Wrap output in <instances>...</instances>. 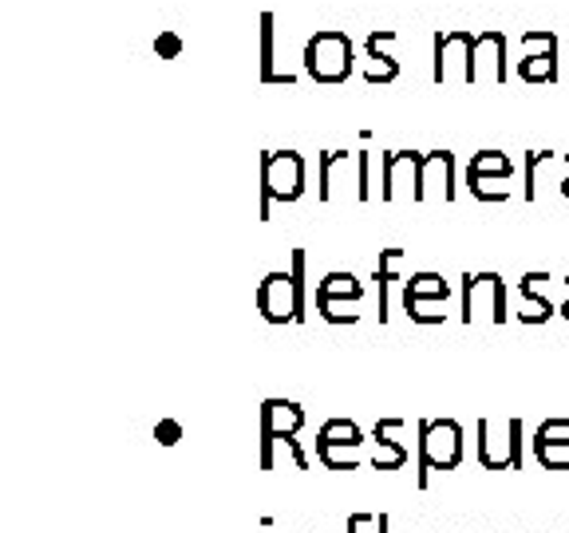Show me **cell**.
<instances>
[{
    "instance_id": "cell-13",
    "label": "cell",
    "mask_w": 569,
    "mask_h": 533,
    "mask_svg": "<svg viewBox=\"0 0 569 533\" xmlns=\"http://www.w3.org/2000/svg\"><path fill=\"white\" fill-rule=\"evenodd\" d=\"M317 296H332V301H360L365 289L352 273H329L325 281L317 284Z\"/></svg>"
},
{
    "instance_id": "cell-22",
    "label": "cell",
    "mask_w": 569,
    "mask_h": 533,
    "mask_svg": "<svg viewBox=\"0 0 569 533\" xmlns=\"http://www.w3.org/2000/svg\"><path fill=\"white\" fill-rule=\"evenodd\" d=\"M533 454H538V462H542L546 471H569V451H561V446H538L533 443Z\"/></svg>"
},
{
    "instance_id": "cell-9",
    "label": "cell",
    "mask_w": 569,
    "mask_h": 533,
    "mask_svg": "<svg viewBox=\"0 0 569 533\" xmlns=\"http://www.w3.org/2000/svg\"><path fill=\"white\" fill-rule=\"evenodd\" d=\"M507 83V36L502 32H482L475 40V83Z\"/></svg>"
},
{
    "instance_id": "cell-11",
    "label": "cell",
    "mask_w": 569,
    "mask_h": 533,
    "mask_svg": "<svg viewBox=\"0 0 569 533\" xmlns=\"http://www.w3.org/2000/svg\"><path fill=\"white\" fill-rule=\"evenodd\" d=\"M451 154L447 151H436L427 154L423 167H419V187H416V202H427V198L436 194V190H443V198H455L451 190Z\"/></svg>"
},
{
    "instance_id": "cell-8",
    "label": "cell",
    "mask_w": 569,
    "mask_h": 533,
    "mask_svg": "<svg viewBox=\"0 0 569 533\" xmlns=\"http://www.w3.org/2000/svg\"><path fill=\"white\" fill-rule=\"evenodd\" d=\"M479 466L482 471H518L515 454V419L507 423V435L495 439V423L479 419Z\"/></svg>"
},
{
    "instance_id": "cell-20",
    "label": "cell",
    "mask_w": 569,
    "mask_h": 533,
    "mask_svg": "<svg viewBox=\"0 0 569 533\" xmlns=\"http://www.w3.org/2000/svg\"><path fill=\"white\" fill-rule=\"evenodd\" d=\"M447 301H419V296H403V309H408L411 320H419V324H439V320L447 316V312H439Z\"/></svg>"
},
{
    "instance_id": "cell-15",
    "label": "cell",
    "mask_w": 569,
    "mask_h": 533,
    "mask_svg": "<svg viewBox=\"0 0 569 533\" xmlns=\"http://www.w3.org/2000/svg\"><path fill=\"white\" fill-rule=\"evenodd\" d=\"M447 293H451V284L439 273H416L403 289V296H419V301H447Z\"/></svg>"
},
{
    "instance_id": "cell-23",
    "label": "cell",
    "mask_w": 569,
    "mask_h": 533,
    "mask_svg": "<svg viewBox=\"0 0 569 533\" xmlns=\"http://www.w3.org/2000/svg\"><path fill=\"white\" fill-rule=\"evenodd\" d=\"M154 439H159L162 446H174L178 439H182V426H178L174 419H162V423L154 426Z\"/></svg>"
},
{
    "instance_id": "cell-6",
    "label": "cell",
    "mask_w": 569,
    "mask_h": 533,
    "mask_svg": "<svg viewBox=\"0 0 569 533\" xmlns=\"http://www.w3.org/2000/svg\"><path fill=\"white\" fill-rule=\"evenodd\" d=\"M258 309L269 324H293V320L305 316V304H301V289H297V276L293 273H269L266 281L258 284Z\"/></svg>"
},
{
    "instance_id": "cell-14",
    "label": "cell",
    "mask_w": 569,
    "mask_h": 533,
    "mask_svg": "<svg viewBox=\"0 0 569 533\" xmlns=\"http://www.w3.org/2000/svg\"><path fill=\"white\" fill-rule=\"evenodd\" d=\"M510 174H515V162H510L507 154L482 151V154H475L471 170H467V182H471V178H510Z\"/></svg>"
},
{
    "instance_id": "cell-17",
    "label": "cell",
    "mask_w": 569,
    "mask_h": 533,
    "mask_svg": "<svg viewBox=\"0 0 569 533\" xmlns=\"http://www.w3.org/2000/svg\"><path fill=\"white\" fill-rule=\"evenodd\" d=\"M403 462H408V446L403 443H388V439H380L372 451V466L376 471H400Z\"/></svg>"
},
{
    "instance_id": "cell-7",
    "label": "cell",
    "mask_w": 569,
    "mask_h": 533,
    "mask_svg": "<svg viewBox=\"0 0 569 533\" xmlns=\"http://www.w3.org/2000/svg\"><path fill=\"white\" fill-rule=\"evenodd\" d=\"M475 40L471 32H451L436 40V83L462 80L475 83Z\"/></svg>"
},
{
    "instance_id": "cell-5",
    "label": "cell",
    "mask_w": 569,
    "mask_h": 533,
    "mask_svg": "<svg viewBox=\"0 0 569 533\" xmlns=\"http://www.w3.org/2000/svg\"><path fill=\"white\" fill-rule=\"evenodd\" d=\"M479 316H487L490 324H507V293L498 273L462 276V320L475 324Z\"/></svg>"
},
{
    "instance_id": "cell-12",
    "label": "cell",
    "mask_w": 569,
    "mask_h": 533,
    "mask_svg": "<svg viewBox=\"0 0 569 533\" xmlns=\"http://www.w3.org/2000/svg\"><path fill=\"white\" fill-rule=\"evenodd\" d=\"M317 446H340V451H360L365 446V431L352 423V419H329L320 426Z\"/></svg>"
},
{
    "instance_id": "cell-1",
    "label": "cell",
    "mask_w": 569,
    "mask_h": 533,
    "mask_svg": "<svg viewBox=\"0 0 569 533\" xmlns=\"http://www.w3.org/2000/svg\"><path fill=\"white\" fill-rule=\"evenodd\" d=\"M462 462V426L455 419L419 423V486L427 490L431 471H455Z\"/></svg>"
},
{
    "instance_id": "cell-26",
    "label": "cell",
    "mask_w": 569,
    "mask_h": 533,
    "mask_svg": "<svg viewBox=\"0 0 569 533\" xmlns=\"http://www.w3.org/2000/svg\"><path fill=\"white\" fill-rule=\"evenodd\" d=\"M561 194H566V198H569V178H566V182H561Z\"/></svg>"
},
{
    "instance_id": "cell-18",
    "label": "cell",
    "mask_w": 569,
    "mask_h": 533,
    "mask_svg": "<svg viewBox=\"0 0 569 533\" xmlns=\"http://www.w3.org/2000/svg\"><path fill=\"white\" fill-rule=\"evenodd\" d=\"M533 443H538V446H561V451H569V419H546V423L538 426Z\"/></svg>"
},
{
    "instance_id": "cell-2",
    "label": "cell",
    "mask_w": 569,
    "mask_h": 533,
    "mask_svg": "<svg viewBox=\"0 0 569 533\" xmlns=\"http://www.w3.org/2000/svg\"><path fill=\"white\" fill-rule=\"evenodd\" d=\"M305 190V159L297 151H273L261 159V218L269 202H297Z\"/></svg>"
},
{
    "instance_id": "cell-10",
    "label": "cell",
    "mask_w": 569,
    "mask_h": 533,
    "mask_svg": "<svg viewBox=\"0 0 569 533\" xmlns=\"http://www.w3.org/2000/svg\"><path fill=\"white\" fill-rule=\"evenodd\" d=\"M419 167H423L419 154H388L383 159V202H396L403 187H419Z\"/></svg>"
},
{
    "instance_id": "cell-24",
    "label": "cell",
    "mask_w": 569,
    "mask_h": 533,
    "mask_svg": "<svg viewBox=\"0 0 569 533\" xmlns=\"http://www.w3.org/2000/svg\"><path fill=\"white\" fill-rule=\"evenodd\" d=\"M154 48H159V56H178V52H182V40H178L174 32H167V36H159V40H154Z\"/></svg>"
},
{
    "instance_id": "cell-25",
    "label": "cell",
    "mask_w": 569,
    "mask_h": 533,
    "mask_svg": "<svg viewBox=\"0 0 569 533\" xmlns=\"http://www.w3.org/2000/svg\"><path fill=\"white\" fill-rule=\"evenodd\" d=\"M561 316H566V320H569V296H566V304H561Z\"/></svg>"
},
{
    "instance_id": "cell-16",
    "label": "cell",
    "mask_w": 569,
    "mask_h": 533,
    "mask_svg": "<svg viewBox=\"0 0 569 533\" xmlns=\"http://www.w3.org/2000/svg\"><path fill=\"white\" fill-rule=\"evenodd\" d=\"M356 304H360V301H332V296H317L320 316L329 320V324H356V320H360Z\"/></svg>"
},
{
    "instance_id": "cell-21",
    "label": "cell",
    "mask_w": 569,
    "mask_h": 533,
    "mask_svg": "<svg viewBox=\"0 0 569 533\" xmlns=\"http://www.w3.org/2000/svg\"><path fill=\"white\" fill-rule=\"evenodd\" d=\"M507 182L510 178H471V194L482 198V202H502L510 194Z\"/></svg>"
},
{
    "instance_id": "cell-3",
    "label": "cell",
    "mask_w": 569,
    "mask_h": 533,
    "mask_svg": "<svg viewBox=\"0 0 569 533\" xmlns=\"http://www.w3.org/2000/svg\"><path fill=\"white\" fill-rule=\"evenodd\" d=\"M305 68L312 80L320 83H340L352 71V44L345 32H317L305 48Z\"/></svg>"
},
{
    "instance_id": "cell-4",
    "label": "cell",
    "mask_w": 569,
    "mask_h": 533,
    "mask_svg": "<svg viewBox=\"0 0 569 533\" xmlns=\"http://www.w3.org/2000/svg\"><path fill=\"white\" fill-rule=\"evenodd\" d=\"M305 426V408L293 400H266L261 403V471H273V446L293 443Z\"/></svg>"
},
{
    "instance_id": "cell-19",
    "label": "cell",
    "mask_w": 569,
    "mask_h": 533,
    "mask_svg": "<svg viewBox=\"0 0 569 533\" xmlns=\"http://www.w3.org/2000/svg\"><path fill=\"white\" fill-rule=\"evenodd\" d=\"M553 52H542V56H526L522 60V80L530 83H553Z\"/></svg>"
},
{
    "instance_id": "cell-27",
    "label": "cell",
    "mask_w": 569,
    "mask_h": 533,
    "mask_svg": "<svg viewBox=\"0 0 569 533\" xmlns=\"http://www.w3.org/2000/svg\"><path fill=\"white\" fill-rule=\"evenodd\" d=\"M566 284H569V281H566Z\"/></svg>"
}]
</instances>
